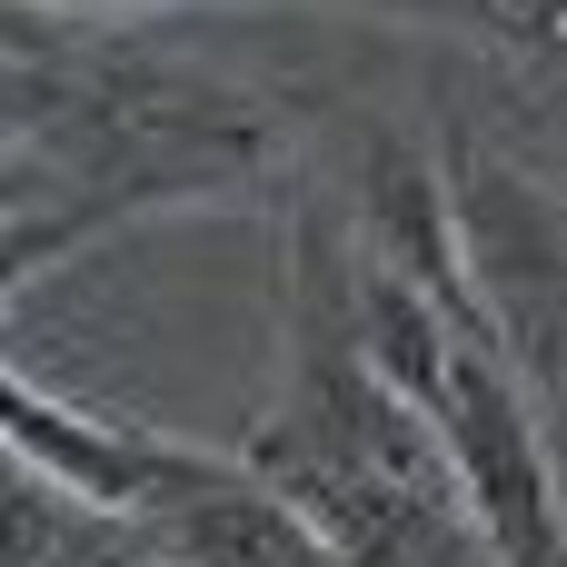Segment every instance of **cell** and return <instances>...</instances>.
I'll list each match as a JSON object with an SVG mask.
<instances>
[{
	"label": "cell",
	"mask_w": 567,
	"mask_h": 567,
	"mask_svg": "<svg viewBox=\"0 0 567 567\" xmlns=\"http://www.w3.org/2000/svg\"><path fill=\"white\" fill-rule=\"evenodd\" d=\"M150 528H159L150 548L169 567H329L319 538H309V518L279 508L269 488H249L239 468H209V478H199L189 498H169Z\"/></svg>",
	"instance_id": "obj_1"
},
{
	"label": "cell",
	"mask_w": 567,
	"mask_h": 567,
	"mask_svg": "<svg viewBox=\"0 0 567 567\" xmlns=\"http://www.w3.org/2000/svg\"><path fill=\"white\" fill-rule=\"evenodd\" d=\"M488 20H498L508 40H528V50L567 60V0H488Z\"/></svg>",
	"instance_id": "obj_2"
},
{
	"label": "cell",
	"mask_w": 567,
	"mask_h": 567,
	"mask_svg": "<svg viewBox=\"0 0 567 567\" xmlns=\"http://www.w3.org/2000/svg\"><path fill=\"white\" fill-rule=\"evenodd\" d=\"M100 567H120V558H100Z\"/></svg>",
	"instance_id": "obj_3"
}]
</instances>
